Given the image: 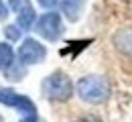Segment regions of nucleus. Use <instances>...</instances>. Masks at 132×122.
<instances>
[{"label":"nucleus","instance_id":"f257e3e1","mask_svg":"<svg viewBox=\"0 0 132 122\" xmlns=\"http://www.w3.org/2000/svg\"><path fill=\"white\" fill-rule=\"evenodd\" d=\"M75 92H77V96L83 102L102 104L110 96V86H108L106 77H102V75H85V77H81L77 82Z\"/></svg>","mask_w":132,"mask_h":122},{"label":"nucleus","instance_id":"f03ea898","mask_svg":"<svg viewBox=\"0 0 132 122\" xmlns=\"http://www.w3.org/2000/svg\"><path fill=\"white\" fill-rule=\"evenodd\" d=\"M41 90L45 94V98L55 100V102H65L73 96V82L69 79V75L63 71H55L47 75L41 84Z\"/></svg>","mask_w":132,"mask_h":122},{"label":"nucleus","instance_id":"7ed1b4c3","mask_svg":"<svg viewBox=\"0 0 132 122\" xmlns=\"http://www.w3.org/2000/svg\"><path fill=\"white\" fill-rule=\"evenodd\" d=\"M35 31L47 41H57L63 35V22L59 12H45L43 17H39L35 22Z\"/></svg>","mask_w":132,"mask_h":122},{"label":"nucleus","instance_id":"20e7f679","mask_svg":"<svg viewBox=\"0 0 132 122\" xmlns=\"http://www.w3.org/2000/svg\"><path fill=\"white\" fill-rule=\"evenodd\" d=\"M0 104L16 108L22 116H35L37 114V106L33 104V100H29L22 94H16L10 87H0Z\"/></svg>","mask_w":132,"mask_h":122},{"label":"nucleus","instance_id":"39448f33","mask_svg":"<svg viewBox=\"0 0 132 122\" xmlns=\"http://www.w3.org/2000/svg\"><path fill=\"white\" fill-rule=\"evenodd\" d=\"M47 57V49L45 45H41L37 39H24L18 47V59L22 65H35V63H41L43 59Z\"/></svg>","mask_w":132,"mask_h":122},{"label":"nucleus","instance_id":"423d86ee","mask_svg":"<svg viewBox=\"0 0 132 122\" xmlns=\"http://www.w3.org/2000/svg\"><path fill=\"white\" fill-rule=\"evenodd\" d=\"M114 45L116 49L124 55L132 57V27H124V29H118L114 33Z\"/></svg>","mask_w":132,"mask_h":122},{"label":"nucleus","instance_id":"0eeeda50","mask_svg":"<svg viewBox=\"0 0 132 122\" xmlns=\"http://www.w3.org/2000/svg\"><path fill=\"white\" fill-rule=\"evenodd\" d=\"M61 8L69 20H77L83 8V0H61Z\"/></svg>","mask_w":132,"mask_h":122},{"label":"nucleus","instance_id":"6e6552de","mask_svg":"<svg viewBox=\"0 0 132 122\" xmlns=\"http://www.w3.org/2000/svg\"><path fill=\"white\" fill-rule=\"evenodd\" d=\"M33 22H35V12H33V8H31V6H22V8L18 10V20H16V25L20 27V29L29 31V29L33 27Z\"/></svg>","mask_w":132,"mask_h":122},{"label":"nucleus","instance_id":"1a4fd4ad","mask_svg":"<svg viewBox=\"0 0 132 122\" xmlns=\"http://www.w3.org/2000/svg\"><path fill=\"white\" fill-rule=\"evenodd\" d=\"M14 63V51L8 43H0V69H8Z\"/></svg>","mask_w":132,"mask_h":122},{"label":"nucleus","instance_id":"9d476101","mask_svg":"<svg viewBox=\"0 0 132 122\" xmlns=\"http://www.w3.org/2000/svg\"><path fill=\"white\" fill-rule=\"evenodd\" d=\"M24 65L20 63V65H16V63H12L8 69H6V77H10V79H14V82H18V79H22L24 77Z\"/></svg>","mask_w":132,"mask_h":122},{"label":"nucleus","instance_id":"9b49d317","mask_svg":"<svg viewBox=\"0 0 132 122\" xmlns=\"http://www.w3.org/2000/svg\"><path fill=\"white\" fill-rule=\"evenodd\" d=\"M20 31H22V29H18V25H8V27L4 29V35L8 37L10 41H18V39H20Z\"/></svg>","mask_w":132,"mask_h":122},{"label":"nucleus","instance_id":"f8f14e48","mask_svg":"<svg viewBox=\"0 0 132 122\" xmlns=\"http://www.w3.org/2000/svg\"><path fill=\"white\" fill-rule=\"evenodd\" d=\"M37 2H39L43 8H49V10H51V8H55L57 4H61V0H37Z\"/></svg>","mask_w":132,"mask_h":122},{"label":"nucleus","instance_id":"ddd939ff","mask_svg":"<svg viewBox=\"0 0 132 122\" xmlns=\"http://www.w3.org/2000/svg\"><path fill=\"white\" fill-rule=\"evenodd\" d=\"M6 14H8V6L0 0V20H2V18H6Z\"/></svg>","mask_w":132,"mask_h":122},{"label":"nucleus","instance_id":"4468645a","mask_svg":"<svg viewBox=\"0 0 132 122\" xmlns=\"http://www.w3.org/2000/svg\"><path fill=\"white\" fill-rule=\"evenodd\" d=\"M20 122H43V120L35 114V116H22V120H20Z\"/></svg>","mask_w":132,"mask_h":122},{"label":"nucleus","instance_id":"2eb2a0df","mask_svg":"<svg viewBox=\"0 0 132 122\" xmlns=\"http://www.w3.org/2000/svg\"><path fill=\"white\" fill-rule=\"evenodd\" d=\"M20 4H22V0H10V8H12V10H20Z\"/></svg>","mask_w":132,"mask_h":122},{"label":"nucleus","instance_id":"dca6fc26","mask_svg":"<svg viewBox=\"0 0 132 122\" xmlns=\"http://www.w3.org/2000/svg\"><path fill=\"white\" fill-rule=\"evenodd\" d=\"M0 122H4V118H2V116H0Z\"/></svg>","mask_w":132,"mask_h":122}]
</instances>
